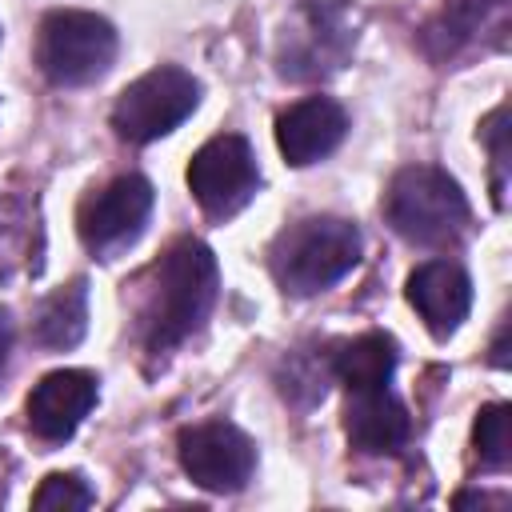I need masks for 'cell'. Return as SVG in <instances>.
Instances as JSON below:
<instances>
[{
  "instance_id": "9a60e30c",
  "label": "cell",
  "mask_w": 512,
  "mask_h": 512,
  "mask_svg": "<svg viewBox=\"0 0 512 512\" xmlns=\"http://www.w3.org/2000/svg\"><path fill=\"white\" fill-rule=\"evenodd\" d=\"M84 332H88V284L84 280H72L36 304L32 336L44 348H72L84 340Z\"/></svg>"
},
{
  "instance_id": "8fae6325",
  "label": "cell",
  "mask_w": 512,
  "mask_h": 512,
  "mask_svg": "<svg viewBox=\"0 0 512 512\" xmlns=\"http://www.w3.org/2000/svg\"><path fill=\"white\" fill-rule=\"evenodd\" d=\"M344 132H348V112L332 96H304L276 116V144L284 160L296 168H308L328 152H336Z\"/></svg>"
},
{
  "instance_id": "e0dca14e",
  "label": "cell",
  "mask_w": 512,
  "mask_h": 512,
  "mask_svg": "<svg viewBox=\"0 0 512 512\" xmlns=\"http://www.w3.org/2000/svg\"><path fill=\"white\" fill-rule=\"evenodd\" d=\"M472 448L484 472H504L512 460V408L508 404H484L472 424Z\"/></svg>"
},
{
  "instance_id": "ba28073f",
  "label": "cell",
  "mask_w": 512,
  "mask_h": 512,
  "mask_svg": "<svg viewBox=\"0 0 512 512\" xmlns=\"http://www.w3.org/2000/svg\"><path fill=\"white\" fill-rule=\"evenodd\" d=\"M188 188L204 216L228 220L260 192V168L252 156V144L236 132L212 136L188 164Z\"/></svg>"
},
{
  "instance_id": "ac0fdd59",
  "label": "cell",
  "mask_w": 512,
  "mask_h": 512,
  "mask_svg": "<svg viewBox=\"0 0 512 512\" xmlns=\"http://www.w3.org/2000/svg\"><path fill=\"white\" fill-rule=\"evenodd\" d=\"M96 496H92V488L84 484V476H76V472H52V476H44V484L36 488V496H32V508H40V512H80V508H88Z\"/></svg>"
},
{
  "instance_id": "d6986e66",
  "label": "cell",
  "mask_w": 512,
  "mask_h": 512,
  "mask_svg": "<svg viewBox=\"0 0 512 512\" xmlns=\"http://www.w3.org/2000/svg\"><path fill=\"white\" fill-rule=\"evenodd\" d=\"M480 140L492 152V200L496 208H504V188H508V104H500L496 112H488Z\"/></svg>"
},
{
  "instance_id": "8992f818",
  "label": "cell",
  "mask_w": 512,
  "mask_h": 512,
  "mask_svg": "<svg viewBox=\"0 0 512 512\" xmlns=\"http://www.w3.org/2000/svg\"><path fill=\"white\" fill-rule=\"evenodd\" d=\"M356 44L344 0H304L280 32V76L288 80H324L344 68Z\"/></svg>"
},
{
  "instance_id": "5bb4252c",
  "label": "cell",
  "mask_w": 512,
  "mask_h": 512,
  "mask_svg": "<svg viewBox=\"0 0 512 512\" xmlns=\"http://www.w3.org/2000/svg\"><path fill=\"white\" fill-rule=\"evenodd\" d=\"M328 368L348 392L384 388L396 372V340L388 332H360L336 344V352L328 356Z\"/></svg>"
},
{
  "instance_id": "3957f363",
  "label": "cell",
  "mask_w": 512,
  "mask_h": 512,
  "mask_svg": "<svg viewBox=\"0 0 512 512\" xmlns=\"http://www.w3.org/2000/svg\"><path fill=\"white\" fill-rule=\"evenodd\" d=\"M384 220L420 248H452L468 232V200L460 184L432 164L400 168L384 192Z\"/></svg>"
},
{
  "instance_id": "4fadbf2b",
  "label": "cell",
  "mask_w": 512,
  "mask_h": 512,
  "mask_svg": "<svg viewBox=\"0 0 512 512\" xmlns=\"http://www.w3.org/2000/svg\"><path fill=\"white\" fill-rule=\"evenodd\" d=\"M344 432H348V444L356 452L384 456V452H400L408 444L412 416H408L404 400L388 392V384L384 388H364V392H348Z\"/></svg>"
},
{
  "instance_id": "44dd1931",
  "label": "cell",
  "mask_w": 512,
  "mask_h": 512,
  "mask_svg": "<svg viewBox=\"0 0 512 512\" xmlns=\"http://www.w3.org/2000/svg\"><path fill=\"white\" fill-rule=\"evenodd\" d=\"M504 340H508V324H500L496 344H492V364H496V368H508V348H504Z\"/></svg>"
},
{
  "instance_id": "6da1fadb",
  "label": "cell",
  "mask_w": 512,
  "mask_h": 512,
  "mask_svg": "<svg viewBox=\"0 0 512 512\" xmlns=\"http://www.w3.org/2000/svg\"><path fill=\"white\" fill-rule=\"evenodd\" d=\"M220 292L216 256L204 240L180 236L152 268V288L144 304V348L172 352L208 320Z\"/></svg>"
},
{
  "instance_id": "7c38bea8",
  "label": "cell",
  "mask_w": 512,
  "mask_h": 512,
  "mask_svg": "<svg viewBox=\"0 0 512 512\" xmlns=\"http://www.w3.org/2000/svg\"><path fill=\"white\" fill-rule=\"evenodd\" d=\"M408 304L436 340H448L472 308V280L456 260H424L408 276Z\"/></svg>"
},
{
  "instance_id": "7a4b0ae2",
  "label": "cell",
  "mask_w": 512,
  "mask_h": 512,
  "mask_svg": "<svg viewBox=\"0 0 512 512\" xmlns=\"http://www.w3.org/2000/svg\"><path fill=\"white\" fill-rule=\"evenodd\" d=\"M360 232L344 216H304L268 248V272L288 296H316L360 264Z\"/></svg>"
},
{
  "instance_id": "2e32d148",
  "label": "cell",
  "mask_w": 512,
  "mask_h": 512,
  "mask_svg": "<svg viewBox=\"0 0 512 512\" xmlns=\"http://www.w3.org/2000/svg\"><path fill=\"white\" fill-rule=\"evenodd\" d=\"M504 8H508V0H444L436 24L428 32L440 36L448 44V52H452V48L468 44L472 36H480L488 28V20L500 16Z\"/></svg>"
},
{
  "instance_id": "30bf717a",
  "label": "cell",
  "mask_w": 512,
  "mask_h": 512,
  "mask_svg": "<svg viewBox=\"0 0 512 512\" xmlns=\"http://www.w3.org/2000/svg\"><path fill=\"white\" fill-rule=\"evenodd\" d=\"M92 404H96V376L84 368H60L48 372L40 384H32L24 412L32 436H40L44 444H64L84 424Z\"/></svg>"
},
{
  "instance_id": "5b68a950",
  "label": "cell",
  "mask_w": 512,
  "mask_h": 512,
  "mask_svg": "<svg viewBox=\"0 0 512 512\" xmlns=\"http://www.w3.org/2000/svg\"><path fill=\"white\" fill-rule=\"evenodd\" d=\"M200 104V84L176 64H160L136 76L112 104V128L128 144H152L180 128Z\"/></svg>"
},
{
  "instance_id": "277c9868",
  "label": "cell",
  "mask_w": 512,
  "mask_h": 512,
  "mask_svg": "<svg viewBox=\"0 0 512 512\" xmlns=\"http://www.w3.org/2000/svg\"><path fill=\"white\" fill-rule=\"evenodd\" d=\"M116 60V28L80 8H56L40 20L36 64L60 88H80L100 80Z\"/></svg>"
},
{
  "instance_id": "ffe728a7",
  "label": "cell",
  "mask_w": 512,
  "mask_h": 512,
  "mask_svg": "<svg viewBox=\"0 0 512 512\" xmlns=\"http://www.w3.org/2000/svg\"><path fill=\"white\" fill-rule=\"evenodd\" d=\"M8 352H12V316H8V308H0V376H4Z\"/></svg>"
},
{
  "instance_id": "9c48e42d",
  "label": "cell",
  "mask_w": 512,
  "mask_h": 512,
  "mask_svg": "<svg viewBox=\"0 0 512 512\" xmlns=\"http://www.w3.org/2000/svg\"><path fill=\"white\" fill-rule=\"evenodd\" d=\"M180 468L208 492H240L256 472V444L228 420L192 424L176 440Z\"/></svg>"
},
{
  "instance_id": "52a82bcc",
  "label": "cell",
  "mask_w": 512,
  "mask_h": 512,
  "mask_svg": "<svg viewBox=\"0 0 512 512\" xmlns=\"http://www.w3.org/2000/svg\"><path fill=\"white\" fill-rule=\"evenodd\" d=\"M152 184L136 172L108 180L104 188L88 192L76 208V232L84 248L100 260H112L116 252L132 248L152 216Z\"/></svg>"
}]
</instances>
